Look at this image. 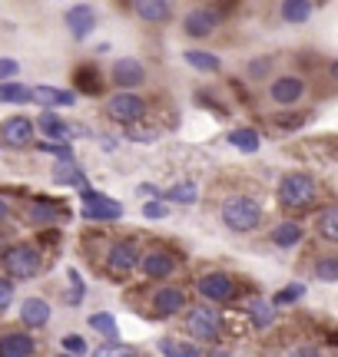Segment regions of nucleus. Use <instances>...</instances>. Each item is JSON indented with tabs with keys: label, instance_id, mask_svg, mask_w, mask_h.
<instances>
[{
	"label": "nucleus",
	"instance_id": "36",
	"mask_svg": "<svg viewBox=\"0 0 338 357\" xmlns=\"http://www.w3.org/2000/svg\"><path fill=\"white\" fill-rule=\"evenodd\" d=\"M17 70H20V63H17V60H10V56H0V83H3V79H10V77H17Z\"/></svg>",
	"mask_w": 338,
	"mask_h": 357
},
{
	"label": "nucleus",
	"instance_id": "25",
	"mask_svg": "<svg viewBox=\"0 0 338 357\" xmlns=\"http://www.w3.org/2000/svg\"><path fill=\"white\" fill-rule=\"evenodd\" d=\"M282 17H286L288 24H302V20L312 17V3H305V0H286L282 3Z\"/></svg>",
	"mask_w": 338,
	"mask_h": 357
},
{
	"label": "nucleus",
	"instance_id": "34",
	"mask_svg": "<svg viewBox=\"0 0 338 357\" xmlns=\"http://www.w3.org/2000/svg\"><path fill=\"white\" fill-rule=\"evenodd\" d=\"M315 271H318V278H322V281H338V261H335V258L318 261V268H315Z\"/></svg>",
	"mask_w": 338,
	"mask_h": 357
},
{
	"label": "nucleus",
	"instance_id": "23",
	"mask_svg": "<svg viewBox=\"0 0 338 357\" xmlns=\"http://www.w3.org/2000/svg\"><path fill=\"white\" fill-rule=\"evenodd\" d=\"M229 142H233L235 149H242V153H256V149H259V132H256V129H233V132H229Z\"/></svg>",
	"mask_w": 338,
	"mask_h": 357
},
{
	"label": "nucleus",
	"instance_id": "37",
	"mask_svg": "<svg viewBox=\"0 0 338 357\" xmlns=\"http://www.w3.org/2000/svg\"><path fill=\"white\" fill-rule=\"evenodd\" d=\"M64 347H66V351H70L73 357L87 351V344H83V337H73V334H66V337H64Z\"/></svg>",
	"mask_w": 338,
	"mask_h": 357
},
{
	"label": "nucleus",
	"instance_id": "40",
	"mask_svg": "<svg viewBox=\"0 0 338 357\" xmlns=\"http://www.w3.org/2000/svg\"><path fill=\"white\" fill-rule=\"evenodd\" d=\"M77 79H80V86H83V89H90V93H96V86H100V83H96V79H93L90 73H87V66H83V70L77 73Z\"/></svg>",
	"mask_w": 338,
	"mask_h": 357
},
{
	"label": "nucleus",
	"instance_id": "29",
	"mask_svg": "<svg viewBox=\"0 0 338 357\" xmlns=\"http://www.w3.org/2000/svg\"><path fill=\"white\" fill-rule=\"evenodd\" d=\"M0 102H30V89L20 83H0Z\"/></svg>",
	"mask_w": 338,
	"mask_h": 357
},
{
	"label": "nucleus",
	"instance_id": "24",
	"mask_svg": "<svg viewBox=\"0 0 338 357\" xmlns=\"http://www.w3.org/2000/svg\"><path fill=\"white\" fill-rule=\"evenodd\" d=\"M186 63L196 66V70H206V73H216L219 70V56L206 50H186Z\"/></svg>",
	"mask_w": 338,
	"mask_h": 357
},
{
	"label": "nucleus",
	"instance_id": "18",
	"mask_svg": "<svg viewBox=\"0 0 338 357\" xmlns=\"http://www.w3.org/2000/svg\"><path fill=\"white\" fill-rule=\"evenodd\" d=\"M34 126H40V132H43L47 139H53V142H60V139H66V136H70V126H66L60 116L47 113V109H43V116H40Z\"/></svg>",
	"mask_w": 338,
	"mask_h": 357
},
{
	"label": "nucleus",
	"instance_id": "45",
	"mask_svg": "<svg viewBox=\"0 0 338 357\" xmlns=\"http://www.w3.org/2000/svg\"><path fill=\"white\" fill-rule=\"evenodd\" d=\"M64 357H70V354H64Z\"/></svg>",
	"mask_w": 338,
	"mask_h": 357
},
{
	"label": "nucleus",
	"instance_id": "22",
	"mask_svg": "<svg viewBox=\"0 0 338 357\" xmlns=\"http://www.w3.org/2000/svg\"><path fill=\"white\" fill-rule=\"evenodd\" d=\"M133 10L140 13L143 20H166L169 3H163V0H136V3H133Z\"/></svg>",
	"mask_w": 338,
	"mask_h": 357
},
{
	"label": "nucleus",
	"instance_id": "16",
	"mask_svg": "<svg viewBox=\"0 0 338 357\" xmlns=\"http://www.w3.org/2000/svg\"><path fill=\"white\" fill-rule=\"evenodd\" d=\"M34 354V341L27 334H3L0 337V357H30Z\"/></svg>",
	"mask_w": 338,
	"mask_h": 357
},
{
	"label": "nucleus",
	"instance_id": "19",
	"mask_svg": "<svg viewBox=\"0 0 338 357\" xmlns=\"http://www.w3.org/2000/svg\"><path fill=\"white\" fill-rule=\"evenodd\" d=\"M153 305H156L159 314H172V311H179L186 305V294L179 288H159L156 298H153Z\"/></svg>",
	"mask_w": 338,
	"mask_h": 357
},
{
	"label": "nucleus",
	"instance_id": "21",
	"mask_svg": "<svg viewBox=\"0 0 338 357\" xmlns=\"http://www.w3.org/2000/svg\"><path fill=\"white\" fill-rule=\"evenodd\" d=\"M53 182L57 185H83L87 176H83V169L77 162H60V166L53 169Z\"/></svg>",
	"mask_w": 338,
	"mask_h": 357
},
{
	"label": "nucleus",
	"instance_id": "42",
	"mask_svg": "<svg viewBox=\"0 0 338 357\" xmlns=\"http://www.w3.org/2000/svg\"><path fill=\"white\" fill-rule=\"evenodd\" d=\"M288 357H322V354H318L315 347H309V344H305V347H295V351H292V354H288Z\"/></svg>",
	"mask_w": 338,
	"mask_h": 357
},
{
	"label": "nucleus",
	"instance_id": "28",
	"mask_svg": "<svg viewBox=\"0 0 338 357\" xmlns=\"http://www.w3.org/2000/svg\"><path fill=\"white\" fill-rule=\"evenodd\" d=\"M249 314H252V321H256L259 328H269L275 321V307L265 305L262 298H256V301H249Z\"/></svg>",
	"mask_w": 338,
	"mask_h": 357
},
{
	"label": "nucleus",
	"instance_id": "3",
	"mask_svg": "<svg viewBox=\"0 0 338 357\" xmlns=\"http://www.w3.org/2000/svg\"><path fill=\"white\" fill-rule=\"evenodd\" d=\"M80 202H83V215L93 218V222H117L123 215V205L117 199H110L103 192H93V189H83L80 192Z\"/></svg>",
	"mask_w": 338,
	"mask_h": 357
},
{
	"label": "nucleus",
	"instance_id": "5",
	"mask_svg": "<svg viewBox=\"0 0 338 357\" xmlns=\"http://www.w3.org/2000/svg\"><path fill=\"white\" fill-rule=\"evenodd\" d=\"M110 116L117 119V123H136L140 116L146 113V102L136 96V93H119V96H113L110 100Z\"/></svg>",
	"mask_w": 338,
	"mask_h": 357
},
{
	"label": "nucleus",
	"instance_id": "33",
	"mask_svg": "<svg viewBox=\"0 0 338 357\" xmlns=\"http://www.w3.org/2000/svg\"><path fill=\"white\" fill-rule=\"evenodd\" d=\"M302 294H305V288H302V284H292V288H282V291L275 294L272 305H292V301H299Z\"/></svg>",
	"mask_w": 338,
	"mask_h": 357
},
{
	"label": "nucleus",
	"instance_id": "11",
	"mask_svg": "<svg viewBox=\"0 0 338 357\" xmlns=\"http://www.w3.org/2000/svg\"><path fill=\"white\" fill-rule=\"evenodd\" d=\"M66 26H70V33L77 40L90 37L93 26H96V17H93V10L87 7V3H77V7H70V13H66Z\"/></svg>",
	"mask_w": 338,
	"mask_h": 357
},
{
	"label": "nucleus",
	"instance_id": "6",
	"mask_svg": "<svg viewBox=\"0 0 338 357\" xmlns=\"http://www.w3.org/2000/svg\"><path fill=\"white\" fill-rule=\"evenodd\" d=\"M189 334H196L199 341H212L219 334V314H216V307H193V314H189Z\"/></svg>",
	"mask_w": 338,
	"mask_h": 357
},
{
	"label": "nucleus",
	"instance_id": "32",
	"mask_svg": "<svg viewBox=\"0 0 338 357\" xmlns=\"http://www.w3.org/2000/svg\"><path fill=\"white\" fill-rule=\"evenodd\" d=\"M93 357H136V351H133V347H126V344H117V341H110V344L96 347V351H93Z\"/></svg>",
	"mask_w": 338,
	"mask_h": 357
},
{
	"label": "nucleus",
	"instance_id": "10",
	"mask_svg": "<svg viewBox=\"0 0 338 357\" xmlns=\"http://www.w3.org/2000/svg\"><path fill=\"white\" fill-rule=\"evenodd\" d=\"M0 136H3L7 146H27V142L34 139V119H27V116H13V119L3 123Z\"/></svg>",
	"mask_w": 338,
	"mask_h": 357
},
{
	"label": "nucleus",
	"instance_id": "26",
	"mask_svg": "<svg viewBox=\"0 0 338 357\" xmlns=\"http://www.w3.org/2000/svg\"><path fill=\"white\" fill-rule=\"evenodd\" d=\"M299 238H302V229L295 222H282V225L272 231V242L279 245V248H288V245H295Z\"/></svg>",
	"mask_w": 338,
	"mask_h": 357
},
{
	"label": "nucleus",
	"instance_id": "12",
	"mask_svg": "<svg viewBox=\"0 0 338 357\" xmlns=\"http://www.w3.org/2000/svg\"><path fill=\"white\" fill-rule=\"evenodd\" d=\"M30 100L43 102V106H73L77 96H73L70 89H60V86H37V89H30Z\"/></svg>",
	"mask_w": 338,
	"mask_h": 357
},
{
	"label": "nucleus",
	"instance_id": "9",
	"mask_svg": "<svg viewBox=\"0 0 338 357\" xmlns=\"http://www.w3.org/2000/svg\"><path fill=\"white\" fill-rule=\"evenodd\" d=\"M199 294L209 298V301H226L233 294V278L222 275V271H212V275H203L199 278Z\"/></svg>",
	"mask_w": 338,
	"mask_h": 357
},
{
	"label": "nucleus",
	"instance_id": "43",
	"mask_svg": "<svg viewBox=\"0 0 338 357\" xmlns=\"http://www.w3.org/2000/svg\"><path fill=\"white\" fill-rule=\"evenodd\" d=\"M70 281H73V298H80V294H83V284H80V275H77V271H70Z\"/></svg>",
	"mask_w": 338,
	"mask_h": 357
},
{
	"label": "nucleus",
	"instance_id": "13",
	"mask_svg": "<svg viewBox=\"0 0 338 357\" xmlns=\"http://www.w3.org/2000/svg\"><path fill=\"white\" fill-rule=\"evenodd\" d=\"M305 93V86H302L299 77H282L272 83V100L282 102V106H288V102H299V96Z\"/></svg>",
	"mask_w": 338,
	"mask_h": 357
},
{
	"label": "nucleus",
	"instance_id": "31",
	"mask_svg": "<svg viewBox=\"0 0 338 357\" xmlns=\"http://www.w3.org/2000/svg\"><path fill=\"white\" fill-rule=\"evenodd\" d=\"M90 328L93 331H103L110 341H117V321H113V314H93L90 318Z\"/></svg>",
	"mask_w": 338,
	"mask_h": 357
},
{
	"label": "nucleus",
	"instance_id": "4",
	"mask_svg": "<svg viewBox=\"0 0 338 357\" xmlns=\"http://www.w3.org/2000/svg\"><path fill=\"white\" fill-rule=\"evenodd\" d=\"M3 265H7L13 278H34L40 271V255L34 245H17V248H10L3 255Z\"/></svg>",
	"mask_w": 338,
	"mask_h": 357
},
{
	"label": "nucleus",
	"instance_id": "2",
	"mask_svg": "<svg viewBox=\"0 0 338 357\" xmlns=\"http://www.w3.org/2000/svg\"><path fill=\"white\" fill-rule=\"evenodd\" d=\"M279 195H282V205H288V208H305L315 199V178L305 172H292L282 178Z\"/></svg>",
	"mask_w": 338,
	"mask_h": 357
},
{
	"label": "nucleus",
	"instance_id": "17",
	"mask_svg": "<svg viewBox=\"0 0 338 357\" xmlns=\"http://www.w3.org/2000/svg\"><path fill=\"white\" fill-rule=\"evenodd\" d=\"M172 268H176V261H172V255H166V252H149V255H143V271L149 278H169Z\"/></svg>",
	"mask_w": 338,
	"mask_h": 357
},
{
	"label": "nucleus",
	"instance_id": "41",
	"mask_svg": "<svg viewBox=\"0 0 338 357\" xmlns=\"http://www.w3.org/2000/svg\"><path fill=\"white\" fill-rule=\"evenodd\" d=\"M34 215H37L40 222H43V218L50 222V218H57V208H53V205H43V202H37V208H34Z\"/></svg>",
	"mask_w": 338,
	"mask_h": 357
},
{
	"label": "nucleus",
	"instance_id": "14",
	"mask_svg": "<svg viewBox=\"0 0 338 357\" xmlns=\"http://www.w3.org/2000/svg\"><path fill=\"white\" fill-rule=\"evenodd\" d=\"M216 24H219V17H216L212 10H193L189 17H186V24L182 26H186L189 37H209Z\"/></svg>",
	"mask_w": 338,
	"mask_h": 357
},
{
	"label": "nucleus",
	"instance_id": "7",
	"mask_svg": "<svg viewBox=\"0 0 338 357\" xmlns=\"http://www.w3.org/2000/svg\"><path fill=\"white\" fill-rule=\"evenodd\" d=\"M146 79V70L140 60H117L113 63V83H117L123 93H130L133 86H140Z\"/></svg>",
	"mask_w": 338,
	"mask_h": 357
},
{
	"label": "nucleus",
	"instance_id": "1",
	"mask_svg": "<svg viewBox=\"0 0 338 357\" xmlns=\"http://www.w3.org/2000/svg\"><path fill=\"white\" fill-rule=\"evenodd\" d=\"M262 218V205L249 195H233L222 202V222L233 231H252Z\"/></svg>",
	"mask_w": 338,
	"mask_h": 357
},
{
	"label": "nucleus",
	"instance_id": "39",
	"mask_svg": "<svg viewBox=\"0 0 338 357\" xmlns=\"http://www.w3.org/2000/svg\"><path fill=\"white\" fill-rule=\"evenodd\" d=\"M10 301H13V288H10V281H3V278H0V311H3V307H10Z\"/></svg>",
	"mask_w": 338,
	"mask_h": 357
},
{
	"label": "nucleus",
	"instance_id": "20",
	"mask_svg": "<svg viewBox=\"0 0 338 357\" xmlns=\"http://www.w3.org/2000/svg\"><path fill=\"white\" fill-rule=\"evenodd\" d=\"M159 354L163 357H203V351L189 341H176V337H163L159 341Z\"/></svg>",
	"mask_w": 338,
	"mask_h": 357
},
{
	"label": "nucleus",
	"instance_id": "35",
	"mask_svg": "<svg viewBox=\"0 0 338 357\" xmlns=\"http://www.w3.org/2000/svg\"><path fill=\"white\" fill-rule=\"evenodd\" d=\"M43 149L53 153L60 162H73V153H70V146H64V142H43Z\"/></svg>",
	"mask_w": 338,
	"mask_h": 357
},
{
	"label": "nucleus",
	"instance_id": "8",
	"mask_svg": "<svg viewBox=\"0 0 338 357\" xmlns=\"http://www.w3.org/2000/svg\"><path fill=\"white\" fill-rule=\"evenodd\" d=\"M136 261H140V252H136V245H130V242L113 245V248H110V258H106V265H110L113 275H130L133 268H136Z\"/></svg>",
	"mask_w": 338,
	"mask_h": 357
},
{
	"label": "nucleus",
	"instance_id": "15",
	"mask_svg": "<svg viewBox=\"0 0 338 357\" xmlns=\"http://www.w3.org/2000/svg\"><path fill=\"white\" fill-rule=\"evenodd\" d=\"M20 318H24V324H30V328H43V324L50 321V307H47L43 298H27L24 305H20Z\"/></svg>",
	"mask_w": 338,
	"mask_h": 357
},
{
	"label": "nucleus",
	"instance_id": "44",
	"mask_svg": "<svg viewBox=\"0 0 338 357\" xmlns=\"http://www.w3.org/2000/svg\"><path fill=\"white\" fill-rule=\"evenodd\" d=\"M3 215H7V205H3V202H0V218H3Z\"/></svg>",
	"mask_w": 338,
	"mask_h": 357
},
{
	"label": "nucleus",
	"instance_id": "27",
	"mask_svg": "<svg viewBox=\"0 0 338 357\" xmlns=\"http://www.w3.org/2000/svg\"><path fill=\"white\" fill-rule=\"evenodd\" d=\"M169 202H182V205H193L199 199V189H196V182H179V185H172L166 192Z\"/></svg>",
	"mask_w": 338,
	"mask_h": 357
},
{
	"label": "nucleus",
	"instance_id": "30",
	"mask_svg": "<svg viewBox=\"0 0 338 357\" xmlns=\"http://www.w3.org/2000/svg\"><path fill=\"white\" fill-rule=\"evenodd\" d=\"M318 229H322V235H325L328 242H335V238H338V208H335V205L322 212V218H318Z\"/></svg>",
	"mask_w": 338,
	"mask_h": 357
},
{
	"label": "nucleus",
	"instance_id": "38",
	"mask_svg": "<svg viewBox=\"0 0 338 357\" xmlns=\"http://www.w3.org/2000/svg\"><path fill=\"white\" fill-rule=\"evenodd\" d=\"M143 215L146 218H166V205H163V202H146L143 205Z\"/></svg>",
	"mask_w": 338,
	"mask_h": 357
}]
</instances>
